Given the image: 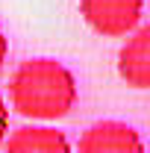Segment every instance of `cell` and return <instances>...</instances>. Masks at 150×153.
I'll return each mask as SVG.
<instances>
[{
    "label": "cell",
    "mask_w": 150,
    "mask_h": 153,
    "mask_svg": "<svg viewBox=\"0 0 150 153\" xmlns=\"http://www.w3.org/2000/svg\"><path fill=\"white\" fill-rule=\"evenodd\" d=\"M9 100L30 121H59L76 106V79L56 59H27L9 79Z\"/></svg>",
    "instance_id": "1"
},
{
    "label": "cell",
    "mask_w": 150,
    "mask_h": 153,
    "mask_svg": "<svg viewBox=\"0 0 150 153\" xmlns=\"http://www.w3.org/2000/svg\"><path fill=\"white\" fill-rule=\"evenodd\" d=\"M144 0H79V15L103 38H124L138 27Z\"/></svg>",
    "instance_id": "2"
},
{
    "label": "cell",
    "mask_w": 150,
    "mask_h": 153,
    "mask_svg": "<svg viewBox=\"0 0 150 153\" xmlns=\"http://www.w3.org/2000/svg\"><path fill=\"white\" fill-rule=\"evenodd\" d=\"M76 153H147L135 127L124 121H97L79 135Z\"/></svg>",
    "instance_id": "3"
},
{
    "label": "cell",
    "mask_w": 150,
    "mask_h": 153,
    "mask_svg": "<svg viewBox=\"0 0 150 153\" xmlns=\"http://www.w3.org/2000/svg\"><path fill=\"white\" fill-rule=\"evenodd\" d=\"M118 74L130 88H150V24L135 27L118 50Z\"/></svg>",
    "instance_id": "4"
},
{
    "label": "cell",
    "mask_w": 150,
    "mask_h": 153,
    "mask_svg": "<svg viewBox=\"0 0 150 153\" xmlns=\"http://www.w3.org/2000/svg\"><path fill=\"white\" fill-rule=\"evenodd\" d=\"M3 153H74L68 135L56 127L27 124L3 141Z\"/></svg>",
    "instance_id": "5"
},
{
    "label": "cell",
    "mask_w": 150,
    "mask_h": 153,
    "mask_svg": "<svg viewBox=\"0 0 150 153\" xmlns=\"http://www.w3.org/2000/svg\"><path fill=\"white\" fill-rule=\"evenodd\" d=\"M6 135H9V109H6V100L0 97V147H3Z\"/></svg>",
    "instance_id": "6"
},
{
    "label": "cell",
    "mask_w": 150,
    "mask_h": 153,
    "mask_svg": "<svg viewBox=\"0 0 150 153\" xmlns=\"http://www.w3.org/2000/svg\"><path fill=\"white\" fill-rule=\"evenodd\" d=\"M6 56H9V38L3 36V30H0V68H3Z\"/></svg>",
    "instance_id": "7"
}]
</instances>
